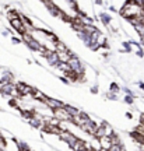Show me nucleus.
I'll use <instances>...</instances> for the list:
<instances>
[{
	"label": "nucleus",
	"mask_w": 144,
	"mask_h": 151,
	"mask_svg": "<svg viewBox=\"0 0 144 151\" xmlns=\"http://www.w3.org/2000/svg\"><path fill=\"white\" fill-rule=\"evenodd\" d=\"M119 14H120L123 18L129 20V18H132V17L143 16L144 10L140 4L134 3V1H132V0H127V1L122 6V9H120V11H119Z\"/></svg>",
	"instance_id": "nucleus-1"
},
{
	"label": "nucleus",
	"mask_w": 144,
	"mask_h": 151,
	"mask_svg": "<svg viewBox=\"0 0 144 151\" xmlns=\"http://www.w3.org/2000/svg\"><path fill=\"white\" fill-rule=\"evenodd\" d=\"M67 66H69L70 70L77 73V74H86V66H84V63H83L76 55L74 56H71V58L69 59Z\"/></svg>",
	"instance_id": "nucleus-2"
},
{
	"label": "nucleus",
	"mask_w": 144,
	"mask_h": 151,
	"mask_svg": "<svg viewBox=\"0 0 144 151\" xmlns=\"http://www.w3.org/2000/svg\"><path fill=\"white\" fill-rule=\"evenodd\" d=\"M52 116L55 119H58L59 122H71V116L69 115V112L62 106V108H58V109H53L52 111Z\"/></svg>",
	"instance_id": "nucleus-3"
},
{
	"label": "nucleus",
	"mask_w": 144,
	"mask_h": 151,
	"mask_svg": "<svg viewBox=\"0 0 144 151\" xmlns=\"http://www.w3.org/2000/svg\"><path fill=\"white\" fill-rule=\"evenodd\" d=\"M58 137L62 141H64V143H66V144H67L69 147L73 146V144L76 143V140H77V136H76L74 133H71L70 130H67V132H62V133H60Z\"/></svg>",
	"instance_id": "nucleus-4"
},
{
	"label": "nucleus",
	"mask_w": 144,
	"mask_h": 151,
	"mask_svg": "<svg viewBox=\"0 0 144 151\" xmlns=\"http://www.w3.org/2000/svg\"><path fill=\"white\" fill-rule=\"evenodd\" d=\"M9 22H10L11 28L16 31L20 37H21L22 34L27 32V29H25V27H24V24H22L21 18H13V20H9Z\"/></svg>",
	"instance_id": "nucleus-5"
},
{
	"label": "nucleus",
	"mask_w": 144,
	"mask_h": 151,
	"mask_svg": "<svg viewBox=\"0 0 144 151\" xmlns=\"http://www.w3.org/2000/svg\"><path fill=\"white\" fill-rule=\"evenodd\" d=\"M43 104H45V105H46L50 111L58 109V108H62V106L64 105V102L62 101V99H58V98H50V97L46 98V101H45Z\"/></svg>",
	"instance_id": "nucleus-6"
},
{
	"label": "nucleus",
	"mask_w": 144,
	"mask_h": 151,
	"mask_svg": "<svg viewBox=\"0 0 144 151\" xmlns=\"http://www.w3.org/2000/svg\"><path fill=\"white\" fill-rule=\"evenodd\" d=\"M98 143H99V148L104 151H108L112 146V140H111V137L109 136H102L98 139Z\"/></svg>",
	"instance_id": "nucleus-7"
},
{
	"label": "nucleus",
	"mask_w": 144,
	"mask_h": 151,
	"mask_svg": "<svg viewBox=\"0 0 144 151\" xmlns=\"http://www.w3.org/2000/svg\"><path fill=\"white\" fill-rule=\"evenodd\" d=\"M46 59V62H48V65L49 66H52V67H58L59 66V63H60V60H59V56H58V53L55 52V50H52L50 53L45 58Z\"/></svg>",
	"instance_id": "nucleus-8"
},
{
	"label": "nucleus",
	"mask_w": 144,
	"mask_h": 151,
	"mask_svg": "<svg viewBox=\"0 0 144 151\" xmlns=\"http://www.w3.org/2000/svg\"><path fill=\"white\" fill-rule=\"evenodd\" d=\"M98 18L101 20V22L105 25V27H109L111 25V21H112V17L109 16L108 13H105V11H102V13H99V16H98Z\"/></svg>",
	"instance_id": "nucleus-9"
},
{
	"label": "nucleus",
	"mask_w": 144,
	"mask_h": 151,
	"mask_svg": "<svg viewBox=\"0 0 144 151\" xmlns=\"http://www.w3.org/2000/svg\"><path fill=\"white\" fill-rule=\"evenodd\" d=\"M53 49H55V52H66V50H69V46H67L63 41H60V39H59L58 42L55 43Z\"/></svg>",
	"instance_id": "nucleus-10"
},
{
	"label": "nucleus",
	"mask_w": 144,
	"mask_h": 151,
	"mask_svg": "<svg viewBox=\"0 0 144 151\" xmlns=\"http://www.w3.org/2000/svg\"><path fill=\"white\" fill-rule=\"evenodd\" d=\"M63 108L66 109L67 112H69V115L71 116V118L80 113V109H78V108H76V106H73V105H69V104H64V105H63Z\"/></svg>",
	"instance_id": "nucleus-11"
},
{
	"label": "nucleus",
	"mask_w": 144,
	"mask_h": 151,
	"mask_svg": "<svg viewBox=\"0 0 144 151\" xmlns=\"http://www.w3.org/2000/svg\"><path fill=\"white\" fill-rule=\"evenodd\" d=\"M109 92H115V94H119L120 92V86L117 84L116 81H112L109 84Z\"/></svg>",
	"instance_id": "nucleus-12"
},
{
	"label": "nucleus",
	"mask_w": 144,
	"mask_h": 151,
	"mask_svg": "<svg viewBox=\"0 0 144 151\" xmlns=\"http://www.w3.org/2000/svg\"><path fill=\"white\" fill-rule=\"evenodd\" d=\"M134 99H136V97H133V95H125L123 97V102L127 104V105H133Z\"/></svg>",
	"instance_id": "nucleus-13"
},
{
	"label": "nucleus",
	"mask_w": 144,
	"mask_h": 151,
	"mask_svg": "<svg viewBox=\"0 0 144 151\" xmlns=\"http://www.w3.org/2000/svg\"><path fill=\"white\" fill-rule=\"evenodd\" d=\"M125 150V147H123V144H112L111 146V148L108 151H123Z\"/></svg>",
	"instance_id": "nucleus-14"
},
{
	"label": "nucleus",
	"mask_w": 144,
	"mask_h": 151,
	"mask_svg": "<svg viewBox=\"0 0 144 151\" xmlns=\"http://www.w3.org/2000/svg\"><path fill=\"white\" fill-rule=\"evenodd\" d=\"M107 98L111 99V101H117V94H115V92H108Z\"/></svg>",
	"instance_id": "nucleus-15"
},
{
	"label": "nucleus",
	"mask_w": 144,
	"mask_h": 151,
	"mask_svg": "<svg viewBox=\"0 0 144 151\" xmlns=\"http://www.w3.org/2000/svg\"><path fill=\"white\" fill-rule=\"evenodd\" d=\"M136 55H137V58H140V59H144V49L140 48L136 50Z\"/></svg>",
	"instance_id": "nucleus-16"
},
{
	"label": "nucleus",
	"mask_w": 144,
	"mask_h": 151,
	"mask_svg": "<svg viewBox=\"0 0 144 151\" xmlns=\"http://www.w3.org/2000/svg\"><path fill=\"white\" fill-rule=\"evenodd\" d=\"M11 41H13V43H16V45H18V43H22L21 37H20V38H17V37H11Z\"/></svg>",
	"instance_id": "nucleus-17"
},
{
	"label": "nucleus",
	"mask_w": 144,
	"mask_h": 151,
	"mask_svg": "<svg viewBox=\"0 0 144 151\" xmlns=\"http://www.w3.org/2000/svg\"><path fill=\"white\" fill-rule=\"evenodd\" d=\"M91 92H92V94H98V92H99V87L96 86V84H94V86L91 87Z\"/></svg>",
	"instance_id": "nucleus-18"
},
{
	"label": "nucleus",
	"mask_w": 144,
	"mask_h": 151,
	"mask_svg": "<svg viewBox=\"0 0 144 151\" xmlns=\"http://www.w3.org/2000/svg\"><path fill=\"white\" fill-rule=\"evenodd\" d=\"M139 124L144 126V112H143V113H140V116H139Z\"/></svg>",
	"instance_id": "nucleus-19"
},
{
	"label": "nucleus",
	"mask_w": 144,
	"mask_h": 151,
	"mask_svg": "<svg viewBox=\"0 0 144 151\" xmlns=\"http://www.w3.org/2000/svg\"><path fill=\"white\" fill-rule=\"evenodd\" d=\"M139 88L141 91H144V81H139Z\"/></svg>",
	"instance_id": "nucleus-20"
},
{
	"label": "nucleus",
	"mask_w": 144,
	"mask_h": 151,
	"mask_svg": "<svg viewBox=\"0 0 144 151\" xmlns=\"http://www.w3.org/2000/svg\"><path fill=\"white\" fill-rule=\"evenodd\" d=\"M60 81H62V83H66V84H69V83H70V81L67 80L66 77H60Z\"/></svg>",
	"instance_id": "nucleus-21"
},
{
	"label": "nucleus",
	"mask_w": 144,
	"mask_h": 151,
	"mask_svg": "<svg viewBox=\"0 0 144 151\" xmlns=\"http://www.w3.org/2000/svg\"><path fill=\"white\" fill-rule=\"evenodd\" d=\"M126 118H127V119H133V113H132V112H126Z\"/></svg>",
	"instance_id": "nucleus-22"
},
{
	"label": "nucleus",
	"mask_w": 144,
	"mask_h": 151,
	"mask_svg": "<svg viewBox=\"0 0 144 151\" xmlns=\"http://www.w3.org/2000/svg\"><path fill=\"white\" fill-rule=\"evenodd\" d=\"M140 45L144 48V35H143V37H140Z\"/></svg>",
	"instance_id": "nucleus-23"
},
{
	"label": "nucleus",
	"mask_w": 144,
	"mask_h": 151,
	"mask_svg": "<svg viewBox=\"0 0 144 151\" xmlns=\"http://www.w3.org/2000/svg\"><path fill=\"white\" fill-rule=\"evenodd\" d=\"M96 4H102V0H95Z\"/></svg>",
	"instance_id": "nucleus-24"
},
{
	"label": "nucleus",
	"mask_w": 144,
	"mask_h": 151,
	"mask_svg": "<svg viewBox=\"0 0 144 151\" xmlns=\"http://www.w3.org/2000/svg\"><path fill=\"white\" fill-rule=\"evenodd\" d=\"M0 151H6V150H0Z\"/></svg>",
	"instance_id": "nucleus-25"
}]
</instances>
